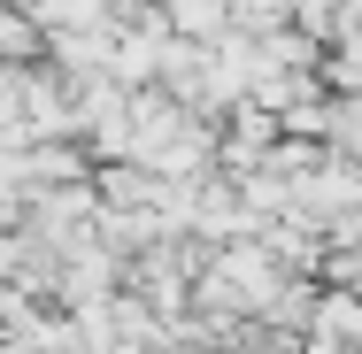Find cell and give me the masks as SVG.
Wrapping results in <instances>:
<instances>
[{
  "mask_svg": "<svg viewBox=\"0 0 362 354\" xmlns=\"http://www.w3.org/2000/svg\"><path fill=\"white\" fill-rule=\"evenodd\" d=\"M355 339H362V300L355 293H332V300L308 308V354H339Z\"/></svg>",
  "mask_w": 362,
  "mask_h": 354,
  "instance_id": "cell-1",
  "label": "cell"
},
{
  "mask_svg": "<svg viewBox=\"0 0 362 354\" xmlns=\"http://www.w3.org/2000/svg\"><path fill=\"white\" fill-rule=\"evenodd\" d=\"M162 16H170L177 39H216V31H231V0H162Z\"/></svg>",
  "mask_w": 362,
  "mask_h": 354,
  "instance_id": "cell-2",
  "label": "cell"
},
{
  "mask_svg": "<svg viewBox=\"0 0 362 354\" xmlns=\"http://www.w3.org/2000/svg\"><path fill=\"white\" fill-rule=\"evenodd\" d=\"M31 39H39L31 16H0V54H31Z\"/></svg>",
  "mask_w": 362,
  "mask_h": 354,
  "instance_id": "cell-3",
  "label": "cell"
},
{
  "mask_svg": "<svg viewBox=\"0 0 362 354\" xmlns=\"http://www.w3.org/2000/svg\"><path fill=\"white\" fill-rule=\"evenodd\" d=\"M355 347H362V339H355Z\"/></svg>",
  "mask_w": 362,
  "mask_h": 354,
  "instance_id": "cell-4",
  "label": "cell"
}]
</instances>
